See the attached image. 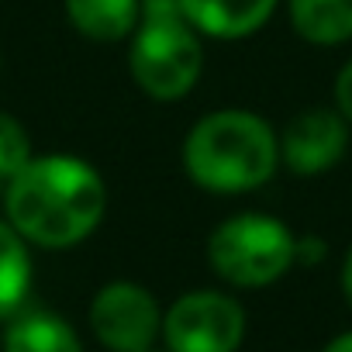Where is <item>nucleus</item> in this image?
I'll return each mask as SVG.
<instances>
[{
	"instance_id": "nucleus-7",
	"label": "nucleus",
	"mask_w": 352,
	"mask_h": 352,
	"mask_svg": "<svg viewBox=\"0 0 352 352\" xmlns=\"http://www.w3.org/2000/svg\"><path fill=\"white\" fill-rule=\"evenodd\" d=\"M349 121L335 107H307L280 131V166L294 176L331 173L349 152Z\"/></svg>"
},
{
	"instance_id": "nucleus-1",
	"label": "nucleus",
	"mask_w": 352,
	"mask_h": 352,
	"mask_svg": "<svg viewBox=\"0 0 352 352\" xmlns=\"http://www.w3.org/2000/svg\"><path fill=\"white\" fill-rule=\"evenodd\" d=\"M4 214L28 245L73 249L100 228L107 214V184L83 155H32L4 184Z\"/></svg>"
},
{
	"instance_id": "nucleus-10",
	"label": "nucleus",
	"mask_w": 352,
	"mask_h": 352,
	"mask_svg": "<svg viewBox=\"0 0 352 352\" xmlns=\"http://www.w3.org/2000/svg\"><path fill=\"white\" fill-rule=\"evenodd\" d=\"M287 14L307 45L335 49L352 42V0H287Z\"/></svg>"
},
{
	"instance_id": "nucleus-15",
	"label": "nucleus",
	"mask_w": 352,
	"mask_h": 352,
	"mask_svg": "<svg viewBox=\"0 0 352 352\" xmlns=\"http://www.w3.org/2000/svg\"><path fill=\"white\" fill-rule=\"evenodd\" d=\"M328 256V245L321 235H297V263L300 266H318Z\"/></svg>"
},
{
	"instance_id": "nucleus-19",
	"label": "nucleus",
	"mask_w": 352,
	"mask_h": 352,
	"mask_svg": "<svg viewBox=\"0 0 352 352\" xmlns=\"http://www.w3.org/2000/svg\"><path fill=\"white\" fill-rule=\"evenodd\" d=\"M148 352H152V349H148Z\"/></svg>"
},
{
	"instance_id": "nucleus-9",
	"label": "nucleus",
	"mask_w": 352,
	"mask_h": 352,
	"mask_svg": "<svg viewBox=\"0 0 352 352\" xmlns=\"http://www.w3.org/2000/svg\"><path fill=\"white\" fill-rule=\"evenodd\" d=\"M4 352H83L76 328L56 311H14L4 328Z\"/></svg>"
},
{
	"instance_id": "nucleus-17",
	"label": "nucleus",
	"mask_w": 352,
	"mask_h": 352,
	"mask_svg": "<svg viewBox=\"0 0 352 352\" xmlns=\"http://www.w3.org/2000/svg\"><path fill=\"white\" fill-rule=\"evenodd\" d=\"M321 352H352V328L349 331H342V335H335L331 342H324V349Z\"/></svg>"
},
{
	"instance_id": "nucleus-11",
	"label": "nucleus",
	"mask_w": 352,
	"mask_h": 352,
	"mask_svg": "<svg viewBox=\"0 0 352 352\" xmlns=\"http://www.w3.org/2000/svg\"><path fill=\"white\" fill-rule=\"evenodd\" d=\"M69 25L90 42H121L138 25V0H63Z\"/></svg>"
},
{
	"instance_id": "nucleus-13",
	"label": "nucleus",
	"mask_w": 352,
	"mask_h": 352,
	"mask_svg": "<svg viewBox=\"0 0 352 352\" xmlns=\"http://www.w3.org/2000/svg\"><path fill=\"white\" fill-rule=\"evenodd\" d=\"M32 155H35V148H32L28 128L14 114L0 111V184H8Z\"/></svg>"
},
{
	"instance_id": "nucleus-16",
	"label": "nucleus",
	"mask_w": 352,
	"mask_h": 352,
	"mask_svg": "<svg viewBox=\"0 0 352 352\" xmlns=\"http://www.w3.org/2000/svg\"><path fill=\"white\" fill-rule=\"evenodd\" d=\"M338 283H342V297H345V304H349V311H352V245H349V252H345V259H342Z\"/></svg>"
},
{
	"instance_id": "nucleus-4",
	"label": "nucleus",
	"mask_w": 352,
	"mask_h": 352,
	"mask_svg": "<svg viewBox=\"0 0 352 352\" xmlns=\"http://www.w3.org/2000/svg\"><path fill=\"white\" fill-rule=\"evenodd\" d=\"M128 73L148 100H184L204 73V45L184 14L138 18L128 35Z\"/></svg>"
},
{
	"instance_id": "nucleus-18",
	"label": "nucleus",
	"mask_w": 352,
	"mask_h": 352,
	"mask_svg": "<svg viewBox=\"0 0 352 352\" xmlns=\"http://www.w3.org/2000/svg\"><path fill=\"white\" fill-rule=\"evenodd\" d=\"M0 187H4V184H0Z\"/></svg>"
},
{
	"instance_id": "nucleus-3",
	"label": "nucleus",
	"mask_w": 352,
	"mask_h": 352,
	"mask_svg": "<svg viewBox=\"0 0 352 352\" xmlns=\"http://www.w3.org/2000/svg\"><path fill=\"white\" fill-rule=\"evenodd\" d=\"M208 266L239 290H263L297 266V235L273 214L242 211L208 235Z\"/></svg>"
},
{
	"instance_id": "nucleus-2",
	"label": "nucleus",
	"mask_w": 352,
	"mask_h": 352,
	"mask_svg": "<svg viewBox=\"0 0 352 352\" xmlns=\"http://www.w3.org/2000/svg\"><path fill=\"white\" fill-rule=\"evenodd\" d=\"M187 180L208 194H252L280 169V135L245 107H221L190 124L184 148Z\"/></svg>"
},
{
	"instance_id": "nucleus-5",
	"label": "nucleus",
	"mask_w": 352,
	"mask_h": 352,
	"mask_svg": "<svg viewBox=\"0 0 352 352\" xmlns=\"http://www.w3.org/2000/svg\"><path fill=\"white\" fill-rule=\"evenodd\" d=\"M245 307L225 290L180 294L162 314L166 352H239L245 342Z\"/></svg>"
},
{
	"instance_id": "nucleus-6",
	"label": "nucleus",
	"mask_w": 352,
	"mask_h": 352,
	"mask_svg": "<svg viewBox=\"0 0 352 352\" xmlns=\"http://www.w3.org/2000/svg\"><path fill=\"white\" fill-rule=\"evenodd\" d=\"M90 331L107 352H148L162 335V307L135 280H111L90 300Z\"/></svg>"
},
{
	"instance_id": "nucleus-8",
	"label": "nucleus",
	"mask_w": 352,
	"mask_h": 352,
	"mask_svg": "<svg viewBox=\"0 0 352 352\" xmlns=\"http://www.w3.org/2000/svg\"><path fill=\"white\" fill-rule=\"evenodd\" d=\"M280 0H180L184 18L197 35L218 42H239L270 25Z\"/></svg>"
},
{
	"instance_id": "nucleus-14",
	"label": "nucleus",
	"mask_w": 352,
	"mask_h": 352,
	"mask_svg": "<svg viewBox=\"0 0 352 352\" xmlns=\"http://www.w3.org/2000/svg\"><path fill=\"white\" fill-rule=\"evenodd\" d=\"M331 97H335V111L349 121V128H352V59L338 69V76H335V87H331Z\"/></svg>"
},
{
	"instance_id": "nucleus-12",
	"label": "nucleus",
	"mask_w": 352,
	"mask_h": 352,
	"mask_svg": "<svg viewBox=\"0 0 352 352\" xmlns=\"http://www.w3.org/2000/svg\"><path fill=\"white\" fill-rule=\"evenodd\" d=\"M28 290H32L28 242L8 221H0V321H8L14 311L25 307Z\"/></svg>"
}]
</instances>
